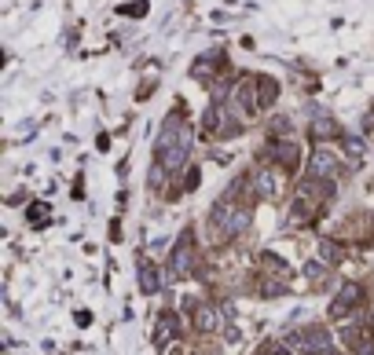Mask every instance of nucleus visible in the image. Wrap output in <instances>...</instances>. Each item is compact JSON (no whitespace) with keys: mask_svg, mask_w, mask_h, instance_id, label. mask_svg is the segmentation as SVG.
<instances>
[{"mask_svg":"<svg viewBox=\"0 0 374 355\" xmlns=\"http://www.w3.org/2000/svg\"><path fill=\"white\" fill-rule=\"evenodd\" d=\"M154 158L166 165L173 176H180L187 169V158H191V128L187 121H180V114L166 118V125H161V136L154 139Z\"/></svg>","mask_w":374,"mask_h":355,"instance_id":"f257e3e1","label":"nucleus"},{"mask_svg":"<svg viewBox=\"0 0 374 355\" xmlns=\"http://www.w3.org/2000/svg\"><path fill=\"white\" fill-rule=\"evenodd\" d=\"M257 158L268 161V165H279L286 176H298L305 165V151L298 139H268V147H261Z\"/></svg>","mask_w":374,"mask_h":355,"instance_id":"f03ea898","label":"nucleus"},{"mask_svg":"<svg viewBox=\"0 0 374 355\" xmlns=\"http://www.w3.org/2000/svg\"><path fill=\"white\" fill-rule=\"evenodd\" d=\"M184 312H191V330H194V333H202V337L220 333V330H224V322H227L224 308H217L213 300H187V304H184Z\"/></svg>","mask_w":374,"mask_h":355,"instance_id":"7ed1b4c3","label":"nucleus"},{"mask_svg":"<svg viewBox=\"0 0 374 355\" xmlns=\"http://www.w3.org/2000/svg\"><path fill=\"white\" fill-rule=\"evenodd\" d=\"M367 304V289L360 282H341L338 286V293L330 300V308H327V319L330 322H345L349 315H356Z\"/></svg>","mask_w":374,"mask_h":355,"instance_id":"20e7f679","label":"nucleus"},{"mask_svg":"<svg viewBox=\"0 0 374 355\" xmlns=\"http://www.w3.org/2000/svg\"><path fill=\"white\" fill-rule=\"evenodd\" d=\"M194 267H199V246H194V235L184 231L169 253L166 271H169V279H187V275H194Z\"/></svg>","mask_w":374,"mask_h":355,"instance_id":"39448f33","label":"nucleus"},{"mask_svg":"<svg viewBox=\"0 0 374 355\" xmlns=\"http://www.w3.org/2000/svg\"><path fill=\"white\" fill-rule=\"evenodd\" d=\"M227 103L239 118H253L261 114V106H257V74H239L235 85H232V95H227Z\"/></svg>","mask_w":374,"mask_h":355,"instance_id":"423d86ee","label":"nucleus"},{"mask_svg":"<svg viewBox=\"0 0 374 355\" xmlns=\"http://www.w3.org/2000/svg\"><path fill=\"white\" fill-rule=\"evenodd\" d=\"M308 176L312 180H338L341 176V158L327 147H316L312 154H308Z\"/></svg>","mask_w":374,"mask_h":355,"instance_id":"0eeeda50","label":"nucleus"},{"mask_svg":"<svg viewBox=\"0 0 374 355\" xmlns=\"http://www.w3.org/2000/svg\"><path fill=\"white\" fill-rule=\"evenodd\" d=\"M334 337L327 326H305L301 330V355H330Z\"/></svg>","mask_w":374,"mask_h":355,"instance_id":"6e6552de","label":"nucleus"},{"mask_svg":"<svg viewBox=\"0 0 374 355\" xmlns=\"http://www.w3.org/2000/svg\"><path fill=\"white\" fill-rule=\"evenodd\" d=\"M176 337H180V315H176V312H161L158 315V326L151 333L154 348H173Z\"/></svg>","mask_w":374,"mask_h":355,"instance_id":"1a4fd4ad","label":"nucleus"},{"mask_svg":"<svg viewBox=\"0 0 374 355\" xmlns=\"http://www.w3.org/2000/svg\"><path fill=\"white\" fill-rule=\"evenodd\" d=\"M308 132H312V139H316V143H334V139L345 136V132H341V125H338L330 114H319V118H312V125H308Z\"/></svg>","mask_w":374,"mask_h":355,"instance_id":"9d476101","label":"nucleus"},{"mask_svg":"<svg viewBox=\"0 0 374 355\" xmlns=\"http://www.w3.org/2000/svg\"><path fill=\"white\" fill-rule=\"evenodd\" d=\"M275 99H279V81L261 74V77H257V106H261V110H272Z\"/></svg>","mask_w":374,"mask_h":355,"instance_id":"9b49d317","label":"nucleus"},{"mask_svg":"<svg viewBox=\"0 0 374 355\" xmlns=\"http://www.w3.org/2000/svg\"><path fill=\"white\" fill-rule=\"evenodd\" d=\"M140 289L147 297H154L158 289H161V275H158V267L151 260H140Z\"/></svg>","mask_w":374,"mask_h":355,"instance_id":"f8f14e48","label":"nucleus"},{"mask_svg":"<svg viewBox=\"0 0 374 355\" xmlns=\"http://www.w3.org/2000/svg\"><path fill=\"white\" fill-rule=\"evenodd\" d=\"M294 118H286V114H275L272 121H268V136L272 139H294Z\"/></svg>","mask_w":374,"mask_h":355,"instance_id":"ddd939ff","label":"nucleus"},{"mask_svg":"<svg viewBox=\"0 0 374 355\" xmlns=\"http://www.w3.org/2000/svg\"><path fill=\"white\" fill-rule=\"evenodd\" d=\"M341 151H345V165H360L363 161V139L360 136H341Z\"/></svg>","mask_w":374,"mask_h":355,"instance_id":"4468645a","label":"nucleus"},{"mask_svg":"<svg viewBox=\"0 0 374 355\" xmlns=\"http://www.w3.org/2000/svg\"><path fill=\"white\" fill-rule=\"evenodd\" d=\"M319 260L327 264V267H338L341 264V246L330 238H319Z\"/></svg>","mask_w":374,"mask_h":355,"instance_id":"2eb2a0df","label":"nucleus"},{"mask_svg":"<svg viewBox=\"0 0 374 355\" xmlns=\"http://www.w3.org/2000/svg\"><path fill=\"white\" fill-rule=\"evenodd\" d=\"M349 355H374V330H363L356 337V344L349 348Z\"/></svg>","mask_w":374,"mask_h":355,"instance_id":"dca6fc26","label":"nucleus"},{"mask_svg":"<svg viewBox=\"0 0 374 355\" xmlns=\"http://www.w3.org/2000/svg\"><path fill=\"white\" fill-rule=\"evenodd\" d=\"M184 190H194V187H199V165H191L187 172H184V183H180Z\"/></svg>","mask_w":374,"mask_h":355,"instance_id":"f3484780","label":"nucleus"},{"mask_svg":"<svg viewBox=\"0 0 374 355\" xmlns=\"http://www.w3.org/2000/svg\"><path fill=\"white\" fill-rule=\"evenodd\" d=\"M257 355H290V344H268V348H261Z\"/></svg>","mask_w":374,"mask_h":355,"instance_id":"a211bd4d","label":"nucleus"},{"mask_svg":"<svg viewBox=\"0 0 374 355\" xmlns=\"http://www.w3.org/2000/svg\"><path fill=\"white\" fill-rule=\"evenodd\" d=\"M194 355H206V351H194Z\"/></svg>","mask_w":374,"mask_h":355,"instance_id":"6ab92c4d","label":"nucleus"}]
</instances>
